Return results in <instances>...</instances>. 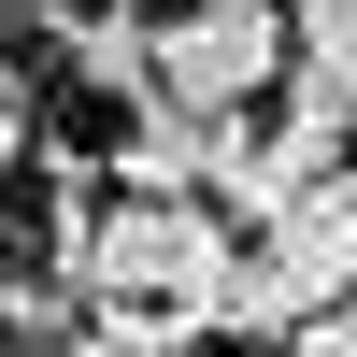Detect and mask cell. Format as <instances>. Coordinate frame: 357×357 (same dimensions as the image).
I'll return each instance as SVG.
<instances>
[{
	"instance_id": "obj_1",
	"label": "cell",
	"mask_w": 357,
	"mask_h": 357,
	"mask_svg": "<svg viewBox=\"0 0 357 357\" xmlns=\"http://www.w3.org/2000/svg\"><path fill=\"white\" fill-rule=\"evenodd\" d=\"M243 229L215 200H100L86 229H57V286H86L100 314H158V329H215Z\"/></svg>"
},
{
	"instance_id": "obj_2",
	"label": "cell",
	"mask_w": 357,
	"mask_h": 357,
	"mask_svg": "<svg viewBox=\"0 0 357 357\" xmlns=\"http://www.w3.org/2000/svg\"><path fill=\"white\" fill-rule=\"evenodd\" d=\"M343 301H357V172H329V186H301L286 215L243 229L215 329L229 343H301L314 314H343Z\"/></svg>"
},
{
	"instance_id": "obj_3",
	"label": "cell",
	"mask_w": 357,
	"mask_h": 357,
	"mask_svg": "<svg viewBox=\"0 0 357 357\" xmlns=\"http://www.w3.org/2000/svg\"><path fill=\"white\" fill-rule=\"evenodd\" d=\"M286 15H257V0H172L158 15V100L200 114V129H229V114H257L286 86Z\"/></svg>"
},
{
	"instance_id": "obj_4",
	"label": "cell",
	"mask_w": 357,
	"mask_h": 357,
	"mask_svg": "<svg viewBox=\"0 0 357 357\" xmlns=\"http://www.w3.org/2000/svg\"><path fill=\"white\" fill-rule=\"evenodd\" d=\"M215 143L229 129H200V114H172V100H129V129H114V200H215Z\"/></svg>"
},
{
	"instance_id": "obj_5",
	"label": "cell",
	"mask_w": 357,
	"mask_h": 357,
	"mask_svg": "<svg viewBox=\"0 0 357 357\" xmlns=\"http://www.w3.org/2000/svg\"><path fill=\"white\" fill-rule=\"evenodd\" d=\"M286 43H301V86L357 114V0H286Z\"/></svg>"
},
{
	"instance_id": "obj_6",
	"label": "cell",
	"mask_w": 357,
	"mask_h": 357,
	"mask_svg": "<svg viewBox=\"0 0 357 357\" xmlns=\"http://www.w3.org/2000/svg\"><path fill=\"white\" fill-rule=\"evenodd\" d=\"M0 343H57V357H72V329H57V286H43V272H15V257H0Z\"/></svg>"
},
{
	"instance_id": "obj_7",
	"label": "cell",
	"mask_w": 357,
	"mask_h": 357,
	"mask_svg": "<svg viewBox=\"0 0 357 357\" xmlns=\"http://www.w3.org/2000/svg\"><path fill=\"white\" fill-rule=\"evenodd\" d=\"M72 357H186V329H158V314H100V329H72Z\"/></svg>"
},
{
	"instance_id": "obj_8",
	"label": "cell",
	"mask_w": 357,
	"mask_h": 357,
	"mask_svg": "<svg viewBox=\"0 0 357 357\" xmlns=\"http://www.w3.org/2000/svg\"><path fill=\"white\" fill-rule=\"evenodd\" d=\"M286 357H357V301H343V314H314V329L286 343Z\"/></svg>"
},
{
	"instance_id": "obj_9",
	"label": "cell",
	"mask_w": 357,
	"mask_h": 357,
	"mask_svg": "<svg viewBox=\"0 0 357 357\" xmlns=\"http://www.w3.org/2000/svg\"><path fill=\"white\" fill-rule=\"evenodd\" d=\"M0 15H57V0H0Z\"/></svg>"
},
{
	"instance_id": "obj_10",
	"label": "cell",
	"mask_w": 357,
	"mask_h": 357,
	"mask_svg": "<svg viewBox=\"0 0 357 357\" xmlns=\"http://www.w3.org/2000/svg\"><path fill=\"white\" fill-rule=\"evenodd\" d=\"M229 357H286V343H229Z\"/></svg>"
},
{
	"instance_id": "obj_11",
	"label": "cell",
	"mask_w": 357,
	"mask_h": 357,
	"mask_svg": "<svg viewBox=\"0 0 357 357\" xmlns=\"http://www.w3.org/2000/svg\"><path fill=\"white\" fill-rule=\"evenodd\" d=\"M257 15H286V0H257Z\"/></svg>"
}]
</instances>
